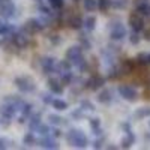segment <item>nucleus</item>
Here are the masks:
<instances>
[{
    "mask_svg": "<svg viewBox=\"0 0 150 150\" xmlns=\"http://www.w3.org/2000/svg\"><path fill=\"white\" fill-rule=\"evenodd\" d=\"M66 59L71 62L72 65L78 66L81 71L87 69V60H84L83 56V47L81 45H72L66 50Z\"/></svg>",
    "mask_w": 150,
    "mask_h": 150,
    "instance_id": "nucleus-1",
    "label": "nucleus"
},
{
    "mask_svg": "<svg viewBox=\"0 0 150 150\" xmlns=\"http://www.w3.org/2000/svg\"><path fill=\"white\" fill-rule=\"evenodd\" d=\"M66 141L71 147H77V149H86L89 144V140L84 135L81 129H71L66 134Z\"/></svg>",
    "mask_w": 150,
    "mask_h": 150,
    "instance_id": "nucleus-2",
    "label": "nucleus"
},
{
    "mask_svg": "<svg viewBox=\"0 0 150 150\" xmlns=\"http://www.w3.org/2000/svg\"><path fill=\"white\" fill-rule=\"evenodd\" d=\"M15 86L18 87V90L23 92V93H32L36 90V84H35V80L29 75H20L14 80Z\"/></svg>",
    "mask_w": 150,
    "mask_h": 150,
    "instance_id": "nucleus-3",
    "label": "nucleus"
},
{
    "mask_svg": "<svg viewBox=\"0 0 150 150\" xmlns=\"http://www.w3.org/2000/svg\"><path fill=\"white\" fill-rule=\"evenodd\" d=\"M11 42L14 44V47L20 48V50H24L27 48L29 44H30V38H29V33L24 30V29H20V30H15L12 33V36L9 38Z\"/></svg>",
    "mask_w": 150,
    "mask_h": 150,
    "instance_id": "nucleus-4",
    "label": "nucleus"
},
{
    "mask_svg": "<svg viewBox=\"0 0 150 150\" xmlns=\"http://www.w3.org/2000/svg\"><path fill=\"white\" fill-rule=\"evenodd\" d=\"M17 111H18V108L14 104L3 102V105L0 107V120H2L5 125H9V122L17 114Z\"/></svg>",
    "mask_w": 150,
    "mask_h": 150,
    "instance_id": "nucleus-5",
    "label": "nucleus"
},
{
    "mask_svg": "<svg viewBox=\"0 0 150 150\" xmlns=\"http://www.w3.org/2000/svg\"><path fill=\"white\" fill-rule=\"evenodd\" d=\"M110 38L112 41H123V38L126 36V29L120 21L116 23H110Z\"/></svg>",
    "mask_w": 150,
    "mask_h": 150,
    "instance_id": "nucleus-6",
    "label": "nucleus"
},
{
    "mask_svg": "<svg viewBox=\"0 0 150 150\" xmlns=\"http://www.w3.org/2000/svg\"><path fill=\"white\" fill-rule=\"evenodd\" d=\"M117 90H119V95L128 102H135L137 99H138V93H137V90L134 89L132 86L122 84V86H119Z\"/></svg>",
    "mask_w": 150,
    "mask_h": 150,
    "instance_id": "nucleus-7",
    "label": "nucleus"
},
{
    "mask_svg": "<svg viewBox=\"0 0 150 150\" xmlns=\"http://www.w3.org/2000/svg\"><path fill=\"white\" fill-rule=\"evenodd\" d=\"M45 27V23L42 21V18H30L26 24H24V30H26L29 35H35V33H39L42 32Z\"/></svg>",
    "mask_w": 150,
    "mask_h": 150,
    "instance_id": "nucleus-8",
    "label": "nucleus"
},
{
    "mask_svg": "<svg viewBox=\"0 0 150 150\" xmlns=\"http://www.w3.org/2000/svg\"><path fill=\"white\" fill-rule=\"evenodd\" d=\"M104 84H105V78L102 77V75H99V74H93L92 77L84 83V87H86V89H89V90L96 92V90H99V89H102Z\"/></svg>",
    "mask_w": 150,
    "mask_h": 150,
    "instance_id": "nucleus-9",
    "label": "nucleus"
},
{
    "mask_svg": "<svg viewBox=\"0 0 150 150\" xmlns=\"http://www.w3.org/2000/svg\"><path fill=\"white\" fill-rule=\"evenodd\" d=\"M15 5L12 0H0V15H2L3 18L9 20L12 17H15Z\"/></svg>",
    "mask_w": 150,
    "mask_h": 150,
    "instance_id": "nucleus-10",
    "label": "nucleus"
},
{
    "mask_svg": "<svg viewBox=\"0 0 150 150\" xmlns=\"http://www.w3.org/2000/svg\"><path fill=\"white\" fill-rule=\"evenodd\" d=\"M129 26H131V30L134 32H143L144 30V17L140 14V12H132L129 15Z\"/></svg>",
    "mask_w": 150,
    "mask_h": 150,
    "instance_id": "nucleus-11",
    "label": "nucleus"
},
{
    "mask_svg": "<svg viewBox=\"0 0 150 150\" xmlns=\"http://www.w3.org/2000/svg\"><path fill=\"white\" fill-rule=\"evenodd\" d=\"M56 68H57V63H56V59L54 57H42L41 59V69L45 75H51L56 72Z\"/></svg>",
    "mask_w": 150,
    "mask_h": 150,
    "instance_id": "nucleus-12",
    "label": "nucleus"
},
{
    "mask_svg": "<svg viewBox=\"0 0 150 150\" xmlns=\"http://www.w3.org/2000/svg\"><path fill=\"white\" fill-rule=\"evenodd\" d=\"M38 144H39L42 149H53V150L59 149V144H57L56 138H54L51 134H50V135H44L42 138L38 141Z\"/></svg>",
    "mask_w": 150,
    "mask_h": 150,
    "instance_id": "nucleus-13",
    "label": "nucleus"
},
{
    "mask_svg": "<svg viewBox=\"0 0 150 150\" xmlns=\"http://www.w3.org/2000/svg\"><path fill=\"white\" fill-rule=\"evenodd\" d=\"M47 86H48V90L51 93H54V95H62L63 93V84H62V81L57 80V78H48Z\"/></svg>",
    "mask_w": 150,
    "mask_h": 150,
    "instance_id": "nucleus-14",
    "label": "nucleus"
},
{
    "mask_svg": "<svg viewBox=\"0 0 150 150\" xmlns=\"http://www.w3.org/2000/svg\"><path fill=\"white\" fill-rule=\"evenodd\" d=\"M20 111H21V116L18 117V122L20 123H24L30 116H32V111H33V105L30 104V102H24L23 105H21V108H20Z\"/></svg>",
    "mask_w": 150,
    "mask_h": 150,
    "instance_id": "nucleus-15",
    "label": "nucleus"
},
{
    "mask_svg": "<svg viewBox=\"0 0 150 150\" xmlns=\"http://www.w3.org/2000/svg\"><path fill=\"white\" fill-rule=\"evenodd\" d=\"M135 63H137V62H134V60H131V59L123 60V62H122V65H120V68H119V71H120V75H128V74L134 72Z\"/></svg>",
    "mask_w": 150,
    "mask_h": 150,
    "instance_id": "nucleus-16",
    "label": "nucleus"
},
{
    "mask_svg": "<svg viewBox=\"0 0 150 150\" xmlns=\"http://www.w3.org/2000/svg\"><path fill=\"white\" fill-rule=\"evenodd\" d=\"M56 72L59 74V77H62V75H65V74L72 72V63H71L68 59H66V60H62L60 63H57Z\"/></svg>",
    "mask_w": 150,
    "mask_h": 150,
    "instance_id": "nucleus-17",
    "label": "nucleus"
},
{
    "mask_svg": "<svg viewBox=\"0 0 150 150\" xmlns=\"http://www.w3.org/2000/svg\"><path fill=\"white\" fill-rule=\"evenodd\" d=\"M96 99L101 104H110L112 101V90L111 89H102L101 92L98 93Z\"/></svg>",
    "mask_w": 150,
    "mask_h": 150,
    "instance_id": "nucleus-18",
    "label": "nucleus"
},
{
    "mask_svg": "<svg viewBox=\"0 0 150 150\" xmlns=\"http://www.w3.org/2000/svg\"><path fill=\"white\" fill-rule=\"evenodd\" d=\"M15 30H17L15 26L11 23H2L0 24V36H3V38H11Z\"/></svg>",
    "mask_w": 150,
    "mask_h": 150,
    "instance_id": "nucleus-19",
    "label": "nucleus"
},
{
    "mask_svg": "<svg viewBox=\"0 0 150 150\" xmlns=\"http://www.w3.org/2000/svg\"><path fill=\"white\" fill-rule=\"evenodd\" d=\"M41 112H36V114H32L30 117H29V129L32 131V132H36L38 131V128L41 126Z\"/></svg>",
    "mask_w": 150,
    "mask_h": 150,
    "instance_id": "nucleus-20",
    "label": "nucleus"
},
{
    "mask_svg": "<svg viewBox=\"0 0 150 150\" xmlns=\"http://www.w3.org/2000/svg\"><path fill=\"white\" fill-rule=\"evenodd\" d=\"M89 123H90V128H92V131H93V134L96 137H102L104 135V131L101 128V120H99L98 117H92L89 120Z\"/></svg>",
    "mask_w": 150,
    "mask_h": 150,
    "instance_id": "nucleus-21",
    "label": "nucleus"
},
{
    "mask_svg": "<svg viewBox=\"0 0 150 150\" xmlns=\"http://www.w3.org/2000/svg\"><path fill=\"white\" fill-rule=\"evenodd\" d=\"M83 27L86 29V32H93L96 27V17L93 15H87L83 20Z\"/></svg>",
    "mask_w": 150,
    "mask_h": 150,
    "instance_id": "nucleus-22",
    "label": "nucleus"
},
{
    "mask_svg": "<svg viewBox=\"0 0 150 150\" xmlns=\"http://www.w3.org/2000/svg\"><path fill=\"white\" fill-rule=\"evenodd\" d=\"M68 24H69V27H71V29H74V30H80V29L83 27V18H81L80 15H72V17L69 18Z\"/></svg>",
    "mask_w": 150,
    "mask_h": 150,
    "instance_id": "nucleus-23",
    "label": "nucleus"
},
{
    "mask_svg": "<svg viewBox=\"0 0 150 150\" xmlns=\"http://www.w3.org/2000/svg\"><path fill=\"white\" fill-rule=\"evenodd\" d=\"M48 122H50V125H53V126H63V125L68 123L66 119L60 117V116H57V114H50V116H48Z\"/></svg>",
    "mask_w": 150,
    "mask_h": 150,
    "instance_id": "nucleus-24",
    "label": "nucleus"
},
{
    "mask_svg": "<svg viewBox=\"0 0 150 150\" xmlns=\"http://www.w3.org/2000/svg\"><path fill=\"white\" fill-rule=\"evenodd\" d=\"M146 117H150V107L138 108L134 112V119L135 120H141V119H146Z\"/></svg>",
    "mask_w": 150,
    "mask_h": 150,
    "instance_id": "nucleus-25",
    "label": "nucleus"
},
{
    "mask_svg": "<svg viewBox=\"0 0 150 150\" xmlns=\"http://www.w3.org/2000/svg\"><path fill=\"white\" fill-rule=\"evenodd\" d=\"M134 141H135V135H134L132 132H128L126 137H123V138H122L120 144H122L123 149H129V147L134 144Z\"/></svg>",
    "mask_w": 150,
    "mask_h": 150,
    "instance_id": "nucleus-26",
    "label": "nucleus"
},
{
    "mask_svg": "<svg viewBox=\"0 0 150 150\" xmlns=\"http://www.w3.org/2000/svg\"><path fill=\"white\" fill-rule=\"evenodd\" d=\"M38 141H36V137H35V134L30 131V132H27L26 135L23 137V144H26V146H35Z\"/></svg>",
    "mask_w": 150,
    "mask_h": 150,
    "instance_id": "nucleus-27",
    "label": "nucleus"
},
{
    "mask_svg": "<svg viewBox=\"0 0 150 150\" xmlns=\"http://www.w3.org/2000/svg\"><path fill=\"white\" fill-rule=\"evenodd\" d=\"M51 105H53V108L57 110V111H65V110H68V102L63 101V99H54Z\"/></svg>",
    "mask_w": 150,
    "mask_h": 150,
    "instance_id": "nucleus-28",
    "label": "nucleus"
},
{
    "mask_svg": "<svg viewBox=\"0 0 150 150\" xmlns=\"http://www.w3.org/2000/svg\"><path fill=\"white\" fill-rule=\"evenodd\" d=\"M135 62H137L140 66H147V65H150V63H149V54H147V53H140L138 56H137Z\"/></svg>",
    "mask_w": 150,
    "mask_h": 150,
    "instance_id": "nucleus-29",
    "label": "nucleus"
},
{
    "mask_svg": "<svg viewBox=\"0 0 150 150\" xmlns=\"http://www.w3.org/2000/svg\"><path fill=\"white\" fill-rule=\"evenodd\" d=\"M111 8V0H98V9L101 12H107Z\"/></svg>",
    "mask_w": 150,
    "mask_h": 150,
    "instance_id": "nucleus-30",
    "label": "nucleus"
},
{
    "mask_svg": "<svg viewBox=\"0 0 150 150\" xmlns=\"http://www.w3.org/2000/svg\"><path fill=\"white\" fill-rule=\"evenodd\" d=\"M83 5H84V9L86 11L90 12V11H95L98 8V0H84Z\"/></svg>",
    "mask_w": 150,
    "mask_h": 150,
    "instance_id": "nucleus-31",
    "label": "nucleus"
},
{
    "mask_svg": "<svg viewBox=\"0 0 150 150\" xmlns=\"http://www.w3.org/2000/svg\"><path fill=\"white\" fill-rule=\"evenodd\" d=\"M80 42H81L83 50H90V48H92V42L89 41V38H87L84 33H81V35H80Z\"/></svg>",
    "mask_w": 150,
    "mask_h": 150,
    "instance_id": "nucleus-32",
    "label": "nucleus"
},
{
    "mask_svg": "<svg viewBox=\"0 0 150 150\" xmlns=\"http://www.w3.org/2000/svg\"><path fill=\"white\" fill-rule=\"evenodd\" d=\"M80 107H81L84 111H95V110H96V108H95V105L89 101V99H83L81 104H80Z\"/></svg>",
    "mask_w": 150,
    "mask_h": 150,
    "instance_id": "nucleus-33",
    "label": "nucleus"
},
{
    "mask_svg": "<svg viewBox=\"0 0 150 150\" xmlns=\"http://www.w3.org/2000/svg\"><path fill=\"white\" fill-rule=\"evenodd\" d=\"M111 6L116 9H125L128 6V0H111Z\"/></svg>",
    "mask_w": 150,
    "mask_h": 150,
    "instance_id": "nucleus-34",
    "label": "nucleus"
},
{
    "mask_svg": "<svg viewBox=\"0 0 150 150\" xmlns=\"http://www.w3.org/2000/svg\"><path fill=\"white\" fill-rule=\"evenodd\" d=\"M120 75V71H119V68H116V66H111V68H108V80H116L117 77Z\"/></svg>",
    "mask_w": 150,
    "mask_h": 150,
    "instance_id": "nucleus-35",
    "label": "nucleus"
},
{
    "mask_svg": "<svg viewBox=\"0 0 150 150\" xmlns=\"http://www.w3.org/2000/svg\"><path fill=\"white\" fill-rule=\"evenodd\" d=\"M38 134H39L41 137H44V135H50L51 134V128L48 126V125H44V123H41V126L38 128V131H36Z\"/></svg>",
    "mask_w": 150,
    "mask_h": 150,
    "instance_id": "nucleus-36",
    "label": "nucleus"
},
{
    "mask_svg": "<svg viewBox=\"0 0 150 150\" xmlns=\"http://www.w3.org/2000/svg\"><path fill=\"white\" fill-rule=\"evenodd\" d=\"M140 39H141V38H140V35H138V32H131V35H129V42L132 44V45H138L140 44Z\"/></svg>",
    "mask_w": 150,
    "mask_h": 150,
    "instance_id": "nucleus-37",
    "label": "nucleus"
},
{
    "mask_svg": "<svg viewBox=\"0 0 150 150\" xmlns=\"http://www.w3.org/2000/svg\"><path fill=\"white\" fill-rule=\"evenodd\" d=\"M41 99L44 101V104L47 105H51L53 101H54V98H53V93L50 92V93H41Z\"/></svg>",
    "mask_w": 150,
    "mask_h": 150,
    "instance_id": "nucleus-38",
    "label": "nucleus"
},
{
    "mask_svg": "<svg viewBox=\"0 0 150 150\" xmlns=\"http://www.w3.org/2000/svg\"><path fill=\"white\" fill-rule=\"evenodd\" d=\"M71 117H72V119H75V120L83 119V117H84V110L80 107L78 110H75V111H72V112H71Z\"/></svg>",
    "mask_w": 150,
    "mask_h": 150,
    "instance_id": "nucleus-39",
    "label": "nucleus"
},
{
    "mask_svg": "<svg viewBox=\"0 0 150 150\" xmlns=\"http://www.w3.org/2000/svg\"><path fill=\"white\" fill-rule=\"evenodd\" d=\"M11 144H14V141H11L9 138H6V137H3V138H0V150L3 149H9Z\"/></svg>",
    "mask_w": 150,
    "mask_h": 150,
    "instance_id": "nucleus-40",
    "label": "nucleus"
},
{
    "mask_svg": "<svg viewBox=\"0 0 150 150\" xmlns=\"http://www.w3.org/2000/svg\"><path fill=\"white\" fill-rule=\"evenodd\" d=\"M137 12H140L144 18H150V3H147L146 6H143L141 9H138Z\"/></svg>",
    "mask_w": 150,
    "mask_h": 150,
    "instance_id": "nucleus-41",
    "label": "nucleus"
},
{
    "mask_svg": "<svg viewBox=\"0 0 150 150\" xmlns=\"http://www.w3.org/2000/svg\"><path fill=\"white\" fill-rule=\"evenodd\" d=\"M53 9H62L63 8V0H48Z\"/></svg>",
    "mask_w": 150,
    "mask_h": 150,
    "instance_id": "nucleus-42",
    "label": "nucleus"
},
{
    "mask_svg": "<svg viewBox=\"0 0 150 150\" xmlns=\"http://www.w3.org/2000/svg\"><path fill=\"white\" fill-rule=\"evenodd\" d=\"M147 3H150L149 0H134V6H135V11L141 9L143 6H146Z\"/></svg>",
    "mask_w": 150,
    "mask_h": 150,
    "instance_id": "nucleus-43",
    "label": "nucleus"
},
{
    "mask_svg": "<svg viewBox=\"0 0 150 150\" xmlns=\"http://www.w3.org/2000/svg\"><path fill=\"white\" fill-rule=\"evenodd\" d=\"M51 135L54 137V138H60L63 134H62V131H60L59 128H51Z\"/></svg>",
    "mask_w": 150,
    "mask_h": 150,
    "instance_id": "nucleus-44",
    "label": "nucleus"
},
{
    "mask_svg": "<svg viewBox=\"0 0 150 150\" xmlns=\"http://www.w3.org/2000/svg\"><path fill=\"white\" fill-rule=\"evenodd\" d=\"M48 39L51 41L53 44H59V42H60V38H59L57 35H50V36H48Z\"/></svg>",
    "mask_w": 150,
    "mask_h": 150,
    "instance_id": "nucleus-45",
    "label": "nucleus"
},
{
    "mask_svg": "<svg viewBox=\"0 0 150 150\" xmlns=\"http://www.w3.org/2000/svg\"><path fill=\"white\" fill-rule=\"evenodd\" d=\"M102 143H104V135H102V138H101V140H96V141H95L93 149H101V147H102Z\"/></svg>",
    "mask_w": 150,
    "mask_h": 150,
    "instance_id": "nucleus-46",
    "label": "nucleus"
},
{
    "mask_svg": "<svg viewBox=\"0 0 150 150\" xmlns=\"http://www.w3.org/2000/svg\"><path fill=\"white\" fill-rule=\"evenodd\" d=\"M122 129L125 131V132H132V129H131V125L129 123H122Z\"/></svg>",
    "mask_w": 150,
    "mask_h": 150,
    "instance_id": "nucleus-47",
    "label": "nucleus"
},
{
    "mask_svg": "<svg viewBox=\"0 0 150 150\" xmlns=\"http://www.w3.org/2000/svg\"><path fill=\"white\" fill-rule=\"evenodd\" d=\"M144 38H146L147 41H150V30H146L144 32Z\"/></svg>",
    "mask_w": 150,
    "mask_h": 150,
    "instance_id": "nucleus-48",
    "label": "nucleus"
},
{
    "mask_svg": "<svg viewBox=\"0 0 150 150\" xmlns=\"http://www.w3.org/2000/svg\"><path fill=\"white\" fill-rule=\"evenodd\" d=\"M149 63H150V53H149Z\"/></svg>",
    "mask_w": 150,
    "mask_h": 150,
    "instance_id": "nucleus-49",
    "label": "nucleus"
},
{
    "mask_svg": "<svg viewBox=\"0 0 150 150\" xmlns=\"http://www.w3.org/2000/svg\"><path fill=\"white\" fill-rule=\"evenodd\" d=\"M74 2H80V0H74Z\"/></svg>",
    "mask_w": 150,
    "mask_h": 150,
    "instance_id": "nucleus-50",
    "label": "nucleus"
},
{
    "mask_svg": "<svg viewBox=\"0 0 150 150\" xmlns=\"http://www.w3.org/2000/svg\"><path fill=\"white\" fill-rule=\"evenodd\" d=\"M0 123H2V120H0Z\"/></svg>",
    "mask_w": 150,
    "mask_h": 150,
    "instance_id": "nucleus-51",
    "label": "nucleus"
},
{
    "mask_svg": "<svg viewBox=\"0 0 150 150\" xmlns=\"http://www.w3.org/2000/svg\"><path fill=\"white\" fill-rule=\"evenodd\" d=\"M0 24H2V23H0Z\"/></svg>",
    "mask_w": 150,
    "mask_h": 150,
    "instance_id": "nucleus-52",
    "label": "nucleus"
}]
</instances>
